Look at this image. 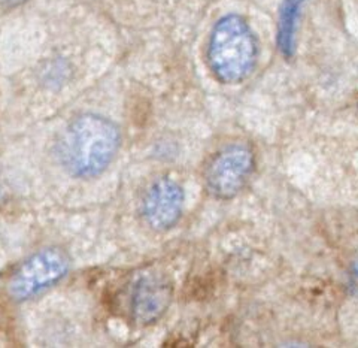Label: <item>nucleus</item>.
<instances>
[{"label": "nucleus", "mask_w": 358, "mask_h": 348, "mask_svg": "<svg viewBox=\"0 0 358 348\" xmlns=\"http://www.w3.org/2000/svg\"><path fill=\"white\" fill-rule=\"evenodd\" d=\"M254 166V153L248 145L230 144L209 160L203 175L206 190L220 200L236 197L248 184Z\"/></svg>", "instance_id": "obj_3"}, {"label": "nucleus", "mask_w": 358, "mask_h": 348, "mask_svg": "<svg viewBox=\"0 0 358 348\" xmlns=\"http://www.w3.org/2000/svg\"><path fill=\"white\" fill-rule=\"evenodd\" d=\"M71 260L60 249H43L22 262L8 283V291L15 300H27L57 284L69 271Z\"/></svg>", "instance_id": "obj_4"}, {"label": "nucleus", "mask_w": 358, "mask_h": 348, "mask_svg": "<svg viewBox=\"0 0 358 348\" xmlns=\"http://www.w3.org/2000/svg\"><path fill=\"white\" fill-rule=\"evenodd\" d=\"M121 134L114 121L97 114H84L69 123L59 142V157L67 174L96 178L114 162Z\"/></svg>", "instance_id": "obj_1"}, {"label": "nucleus", "mask_w": 358, "mask_h": 348, "mask_svg": "<svg viewBox=\"0 0 358 348\" xmlns=\"http://www.w3.org/2000/svg\"><path fill=\"white\" fill-rule=\"evenodd\" d=\"M20 2H22V0H0V4L2 5H17Z\"/></svg>", "instance_id": "obj_8"}, {"label": "nucleus", "mask_w": 358, "mask_h": 348, "mask_svg": "<svg viewBox=\"0 0 358 348\" xmlns=\"http://www.w3.org/2000/svg\"><path fill=\"white\" fill-rule=\"evenodd\" d=\"M257 41L251 27L239 15H226L212 29L208 60L214 75L224 84H238L254 71Z\"/></svg>", "instance_id": "obj_2"}, {"label": "nucleus", "mask_w": 358, "mask_h": 348, "mask_svg": "<svg viewBox=\"0 0 358 348\" xmlns=\"http://www.w3.org/2000/svg\"><path fill=\"white\" fill-rule=\"evenodd\" d=\"M305 0H284L279 9L278 22V47L287 59L296 54V33L301 6Z\"/></svg>", "instance_id": "obj_7"}, {"label": "nucleus", "mask_w": 358, "mask_h": 348, "mask_svg": "<svg viewBox=\"0 0 358 348\" xmlns=\"http://www.w3.org/2000/svg\"><path fill=\"white\" fill-rule=\"evenodd\" d=\"M184 190L169 176L159 178L143 197V220L154 230L164 232L173 228L182 216Z\"/></svg>", "instance_id": "obj_5"}, {"label": "nucleus", "mask_w": 358, "mask_h": 348, "mask_svg": "<svg viewBox=\"0 0 358 348\" xmlns=\"http://www.w3.org/2000/svg\"><path fill=\"white\" fill-rule=\"evenodd\" d=\"M171 302V286L157 277H143L134 286L131 295L133 317L141 324L159 320Z\"/></svg>", "instance_id": "obj_6"}]
</instances>
